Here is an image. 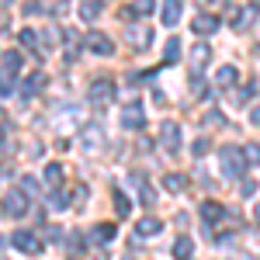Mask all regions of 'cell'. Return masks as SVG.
I'll list each match as a JSON object with an SVG mask.
<instances>
[{
	"mask_svg": "<svg viewBox=\"0 0 260 260\" xmlns=\"http://www.w3.org/2000/svg\"><path fill=\"white\" fill-rule=\"evenodd\" d=\"M87 49L98 52V56H111V52H115V42L108 39L104 31H94V35H87Z\"/></svg>",
	"mask_w": 260,
	"mask_h": 260,
	"instance_id": "obj_7",
	"label": "cell"
},
{
	"mask_svg": "<svg viewBox=\"0 0 260 260\" xmlns=\"http://www.w3.org/2000/svg\"><path fill=\"white\" fill-rule=\"evenodd\" d=\"M87 198V184H77V187H73V201H83Z\"/></svg>",
	"mask_w": 260,
	"mask_h": 260,
	"instance_id": "obj_37",
	"label": "cell"
},
{
	"mask_svg": "<svg viewBox=\"0 0 260 260\" xmlns=\"http://www.w3.org/2000/svg\"><path fill=\"white\" fill-rule=\"evenodd\" d=\"M250 121H253V125H260V108H253V111H250Z\"/></svg>",
	"mask_w": 260,
	"mask_h": 260,
	"instance_id": "obj_38",
	"label": "cell"
},
{
	"mask_svg": "<svg viewBox=\"0 0 260 260\" xmlns=\"http://www.w3.org/2000/svg\"><path fill=\"white\" fill-rule=\"evenodd\" d=\"M208 149H212V142H208V139H194V146H191V153H194V156H205Z\"/></svg>",
	"mask_w": 260,
	"mask_h": 260,
	"instance_id": "obj_30",
	"label": "cell"
},
{
	"mask_svg": "<svg viewBox=\"0 0 260 260\" xmlns=\"http://www.w3.org/2000/svg\"><path fill=\"white\" fill-rule=\"evenodd\" d=\"M94 240L98 243H111L115 240V225H111V222H101L98 229H94Z\"/></svg>",
	"mask_w": 260,
	"mask_h": 260,
	"instance_id": "obj_21",
	"label": "cell"
},
{
	"mask_svg": "<svg viewBox=\"0 0 260 260\" xmlns=\"http://www.w3.org/2000/svg\"><path fill=\"white\" fill-rule=\"evenodd\" d=\"M42 87H45V77H42V73H31L28 80L21 83V94H24V98H35Z\"/></svg>",
	"mask_w": 260,
	"mask_h": 260,
	"instance_id": "obj_14",
	"label": "cell"
},
{
	"mask_svg": "<svg viewBox=\"0 0 260 260\" xmlns=\"http://www.w3.org/2000/svg\"><path fill=\"white\" fill-rule=\"evenodd\" d=\"M177 21H180V0H167V4H163V24L174 28Z\"/></svg>",
	"mask_w": 260,
	"mask_h": 260,
	"instance_id": "obj_15",
	"label": "cell"
},
{
	"mask_svg": "<svg viewBox=\"0 0 260 260\" xmlns=\"http://www.w3.org/2000/svg\"><path fill=\"white\" fill-rule=\"evenodd\" d=\"M11 243L18 246L21 253H42V240L35 233H28V229H18V233L11 236Z\"/></svg>",
	"mask_w": 260,
	"mask_h": 260,
	"instance_id": "obj_5",
	"label": "cell"
},
{
	"mask_svg": "<svg viewBox=\"0 0 260 260\" xmlns=\"http://www.w3.org/2000/svg\"><path fill=\"white\" fill-rule=\"evenodd\" d=\"M18 70H21V56L18 52H4V56H0V73H11V77H14Z\"/></svg>",
	"mask_w": 260,
	"mask_h": 260,
	"instance_id": "obj_18",
	"label": "cell"
},
{
	"mask_svg": "<svg viewBox=\"0 0 260 260\" xmlns=\"http://www.w3.org/2000/svg\"><path fill=\"white\" fill-rule=\"evenodd\" d=\"M177 56H180V42H177V39H170V42H167V49H163V59L174 62Z\"/></svg>",
	"mask_w": 260,
	"mask_h": 260,
	"instance_id": "obj_26",
	"label": "cell"
},
{
	"mask_svg": "<svg viewBox=\"0 0 260 260\" xmlns=\"http://www.w3.org/2000/svg\"><path fill=\"white\" fill-rule=\"evenodd\" d=\"M253 219H257V225H260V205H257V208H253Z\"/></svg>",
	"mask_w": 260,
	"mask_h": 260,
	"instance_id": "obj_39",
	"label": "cell"
},
{
	"mask_svg": "<svg viewBox=\"0 0 260 260\" xmlns=\"http://www.w3.org/2000/svg\"><path fill=\"white\" fill-rule=\"evenodd\" d=\"M250 94H253V87H240V90H236V104H246Z\"/></svg>",
	"mask_w": 260,
	"mask_h": 260,
	"instance_id": "obj_34",
	"label": "cell"
},
{
	"mask_svg": "<svg viewBox=\"0 0 260 260\" xmlns=\"http://www.w3.org/2000/svg\"><path fill=\"white\" fill-rule=\"evenodd\" d=\"M59 180H62V167L59 163H49V167H45V184L59 187Z\"/></svg>",
	"mask_w": 260,
	"mask_h": 260,
	"instance_id": "obj_23",
	"label": "cell"
},
{
	"mask_svg": "<svg viewBox=\"0 0 260 260\" xmlns=\"http://www.w3.org/2000/svg\"><path fill=\"white\" fill-rule=\"evenodd\" d=\"M66 205H70V194H56V198H52V208H66Z\"/></svg>",
	"mask_w": 260,
	"mask_h": 260,
	"instance_id": "obj_35",
	"label": "cell"
},
{
	"mask_svg": "<svg viewBox=\"0 0 260 260\" xmlns=\"http://www.w3.org/2000/svg\"><path fill=\"white\" fill-rule=\"evenodd\" d=\"M191 253H194L191 236H177V240H174V257H177V260H191Z\"/></svg>",
	"mask_w": 260,
	"mask_h": 260,
	"instance_id": "obj_13",
	"label": "cell"
},
{
	"mask_svg": "<svg viewBox=\"0 0 260 260\" xmlns=\"http://www.w3.org/2000/svg\"><path fill=\"white\" fill-rule=\"evenodd\" d=\"M115 215L118 219H128L132 215V201L125 198V194H115Z\"/></svg>",
	"mask_w": 260,
	"mask_h": 260,
	"instance_id": "obj_22",
	"label": "cell"
},
{
	"mask_svg": "<svg viewBox=\"0 0 260 260\" xmlns=\"http://www.w3.org/2000/svg\"><path fill=\"white\" fill-rule=\"evenodd\" d=\"M59 39H62V35L56 31V28H49V31H45V45H56Z\"/></svg>",
	"mask_w": 260,
	"mask_h": 260,
	"instance_id": "obj_36",
	"label": "cell"
},
{
	"mask_svg": "<svg viewBox=\"0 0 260 260\" xmlns=\"http://www.w3.org/2000/svg\"><path fill=\"white\" fill-rule=\"evenodd\" d=\"M18 39H21V45H24V49H39V35H35L31 28H24Z\"/></svg>",
	"mask_w": 260,
	"mask_h": 260,
	"instance_id": "obj_25",
	"label": "cell"
},
{
	"mask_svg": "<svg viewBox=\"0 0 260 260\" xmlns=\"http://www.w3.org/2000/svg\"><path fill=\"white\" fill-rule=\"evenodd\" d=\"M222 215H225V208H222L219 201H205V205H201V219L205 222H219Z\"/></svg>",
	"mask_w": 260,
	"mask_h": 260,
	"instance_id": "obj_17",
	"label": "cell"
},
{
	"mask_svg": "<svg viewBox=\"0 0 260 260\" xmlns=\"http://www.w3.org/2000/svg\"><path fill=\"white\" fill-rule=\"evenodd\" d=\"M236 80H240V70L236 66H219V73H215V83L219 87H236Z\"/></svg>",
	"mask_w": 260,
	"mask_h": 260,
	"instance_id": "obj_12",
	"label": "cell"
},
{
	"mask_svg": "<svg viewBox=\"0 0 260 260\" xmlns=\"http://www.w3.org/2000/svg\"><path fill=\"white\" fill-rule=\"evenodd\" d=\"M149 42H153V28L149 24H132L128 28V45L132 49H146Z\"/></svg>",
	"mask_w": 260,
	"mask_h": 260,
	"instance_id": "obj_6",
	"label": "cell"
},
{
	"mask_svg": "<svg viewBox=\"0 0 260 260\" xmlns=\"http://www.w3.org/2000/svg\"><path fill=\"white\" fill-rule=\"evenodd\" d=\"M80 18L83 21H98L101 18V0H80Z\"/></svg>",
	"mask_w": 260,
	"mask_h": 260,
	"instance_id": "obj_19",
	"label": "cell"
},
{
	"mask_svg": "<svg viewBox=\"0 0 260 260\" xmlns=\"http://www.w3.org/2000/svg\"><path fill=\"white\" fill-rule=\"evenodd\" d=\"M212 59V49L205 45V42H198L194 49H191V66H194V73H201L205 70V62Z\"/></svg>",
	"mask_w": 260,
	"mask_h": 260,
	"instance_id": "obj_10",
	"label": "cell"
},
{
	"mask_svg": "<svg viewBox=\"0 0 260 260\" xmlns=\"http://www.w3.org/2000/svg\"><path fill=\"white\" fill-rule=\"evenodd\" d=\"M0 118H4V115H0Z\"/></svg>",
	"mask_w": 260,
	"mask_h": 260,
	"instance_id": "obj_42",
	"label": "cell"
},
{
	"mask_svg": "<svg viewBox=\"0 0 260 260\" xmlns=\"http://www.w3.org/2000/svg\"><path fill=\"white\" fill-rule=\"evenodd\" d=\"M243 160L257 167V163H260V146H243Z\"/></svg>",
	"mask_w": 260,
	"mask_h": 260,
	"instance_id": "obj_29",
	"label": "cell"
},
{
	"mask_svg": "<svg viewBox=\"0 0 260 260\" xmlns=\"http://www.w3.org/2000/svg\"><path fill=\"white\" fill-rule=\"evenodd\" d=\"M163 229V222L156 219V215H146V219H139V225H136V233H139L142 240H149V236H156Z\"/></svg>",
	"mask_w": 260,
	"mask_h": 260,
	"instance_id": "obj_9",
	"label": "cell"
},
{
	"mask_svg": "<svg viewBox=\"0 0 260 260\" xmlns=\"http://www.w3.org/2000/svg\"><path fill=\"white\" fill-rule=\"evenodd\" d=\"M215 28H219V18L215 14H198L194 18V35H212Z\"/></svg>",
	"mask_w": 260,
	"mask_h": 260,
	"instance_id": "obj_11",
	"label": "cell"
},
{
	"mask_svg": "<svg viewBox=\"0 0 260 260\" xmlns=\"http://www.w3.org/2000/svg\"><path fill=\"white\" fill-rule=\"evenodd\" d=\"M0 146H4V125H0Z\"/></svg>",
	"mask_w": 260,
	"mask_h": 260,
	"instance_id": "obj_41",
	"label": "cell"
},
{
	"mask_svg": "<svg viewBox=\"0 0 260 260\" xmlns=\"http://www.w3.org/2000/svg\"><path fill=\"white\" fill-rule=\"evenodd\" d=\"M66 250H70V253H80V250H83V240H80V236H70V240H66Z\"/></svg>",
	"mask_w": 260,
	"mask_h": 260,
	"instance_id": "obj_33",
	"label": "cell"
},
{
	"mask_svg": "<svg viewBox=\"0 0 260 260\" xmlns=\"http://www.w3.org/2000/svg\"><path fill=\"white\" fill-rule=\"evenodd\" d=\"M163 187L174 191V194H180V191L187 187V177H184V174H167V177H163Z\"/></svg>",
	"mask_w": 260,
	"mask_h": 260,
	"instance_id": "obj_20",
	"label": "cell"
},
{
	"mask_svg": "<svg viewBox=\"0 0 260 260\" xmlns=\"http://www.w3.org/2000/svg\"><path fill=\"white\" fill-rule=\"evenodd\" d=\"M4 212H7V215H14V219H24V215H28V194L18 191V187H14V191H7V198H4Z\"/></svg>",
	"mask_w": 260,
	"mask_h": 260,
	"instance_id": "obj_2",
	"label": "cell"
},
{
	"mask_svg": "<svg viewBox=\"0 0 260 260\" xmlns=\"http://www.w3.org/2000/svg\"><path fill=\"white\" fill-rule=\"evenodd\" d=\"M191 94H194V98H208V87L201 83V77H198V73L191 77Z\"/></svg>",
	"mask_w": 260,
	"mask_h": 260,
	"instance_id": "obj_28",
	"label": "cell"
},
{
	"mask_svg": "<svg viewBox=\"0 0 260 260\" xmlns=\"http://www.w3.org/2000/svg\"><path fill=\"white\" fill-rule=\"evenodd\" d=\"M98 142H101V132H98V128H83V146H87V149H94Z\"/></svg>",
	"mask_w": 260,
	"mask_h": 260,
	"instance_id": "obj_27",
	"label": "cell"
},
{
	"mask_svg": "<svg viewBox=\"0 0 260 260\" xmlns=\"http://www.w3.org/2000/svg\"><path fill=\"white\" fill-rule=\"evenodd\" d=\"M121 125H125V128H132V132L146 125V108H142L139 101H132V104H125V108H121Z\"/></svg>",
	"mask_w": 260,
	"mask_h": 260,
	"instance_id": "obj_4",
	"label": "cell"
},
{
	"mask_svg": "<svg viewBox=\"0 0 260 260\" xmlns=\"http://www.w3.org/2000/svg\"><path fill=\"white\" fill-rule=\"evenodd\" d=\"M7 4H14V0H0V7H7Z\"/></svg>",
	"mask_w": 260,
	"mask_h": 260,
	"instance_id": "obj_40",
	"label": "cell"
},
{
	"mask_svg": "<svg viewBox=\"0 0 260 260\" xmlns=\"http://www.w3.org/2000/svg\"><path fill=\"white\" fill-rule=\"evenodd\" d=\"M21 191H24V194H35V191H39V180L35 177H21Z\"/></svg>",
	"mask_w": 260,
	"mask_h": 260,
	"instance_id": "obj_31",
	"label": "cell"
},
{
	"mask_svg": "<svg viewBox=\"0 0 260 260\" xmlns=\"http://www.w3.org/2000/svg\"><path fill=\"white\" fill-rule=\"evenodd\" d=\"M201 125H208V128L225 125V121H222V111H215V108H212V111H205V115H201Z\"/></svg>",
	"mask_w": 260,
	"mask_h": 260,
	"instance_id": "obj_24",
	"label": "cell"
},
{
	"mask_svg": "<svg viewBox=\"0 0 260 260\" xmlns=\"http://www.w3.org/2000/svg\"><path fill=\"white\" fill-rule=\"evenodd\" d=\"M153 7H156L153 0H139V4H136V14H139V18H146V14H153Z\"/></svg>",
	"mask_w": 260,
	"mask_h": 260,
	"instance_id": "obj_32",
	"label": "cell"
},
{
	"mask_svg": "<svg viewBox=\"0 0 260 260\" xmlns=\"http://www.w3.org/2000/svg\"><path fill=\"white\" fill-rule=\"evenodd\" d=\"M257 14H260V7H257V4H246V7H243L240 14L233 18V28H246V24H250V21L257 18Z\"/></svg>",
	"mask_w": 260,
	"mask_h": 260,
	"instance_id": "obj_16",
	"label": "cell"
},
{
	"mask_svg": "<svg viewBox=\"0 0 260 260\" xmlns=\"http://www.w3.org/2000/svg\"><path fill=\"white\" fill-rule=\"evenodd\" d=\"M160 146H163V153H177L180 149V125L177 121H163L160 125Z\"/></svg>",
	"mask_w": 260,
	"mask_h": 260,
	"instance_id": "obj_3",
	"label": "cell"
},
{
	"mask_svg": "<svg viewBox=\"0 0 260 260\" xmlns=\"http://www.w3.org/2000/svg\"><path fill=\"white\" fill-rule=\"evenodd\" d=\"M219 160H222V174L225 177H243V170H246V160H243V149H233V146H225L219 153Z\"/></svg>",
	"mask_w": 260,
	"mask_h": 260,
	"instance_id": "obj_1",
	"label": "cell"
},
{
	"mask_svg": "<svg viewBox=\"0 0 260 260\" xmlns=\"http://www.w3.org/2000/svg\"><path fill=\"white\" fill-rule=\"evenodd\" d=\"M111 98H115V83H111V80H94V83H90V101L108 104Z\"/></svg>",
	"mask_w": 260,
	"mask_h": 260,
	"instance_id": "obj_8",
	"label": "cell"
}]
</instances>
